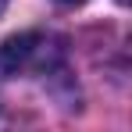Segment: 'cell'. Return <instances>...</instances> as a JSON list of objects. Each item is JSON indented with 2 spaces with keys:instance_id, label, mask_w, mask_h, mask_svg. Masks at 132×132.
<instances>
[{
  "instance_id": "obj_3",
  "label": "cell",
  "mask_w": 132,
  "mask_h": 132,
  "mask_svg": "<svg viewBox=\"0 0 132 132\" xmlns=\"http://www.w3.org/2000/svg\"><path fill=\"white\" fill-rule=\"evenodd\" d=\"M4 7H7V0H0V11H4Z\"/></svg>"
},
{
  "instance_id": "obj_4",
  "label": "cell",
  "mask_w": 132,
  "mask_h": 132,
  "mask_svg": "<svg viewBox=\"0 0 132 132\" xmlns=\"http://www.w3.org/2000/svg\"><path fill=\"white\" fill-rule=\"evenodd\" d=\"M118 4H129V0H118Z\"/></svg>"
},
{
  "instance_id": "obj_2",
  "label": "cell",
  "mask_w": 132,
  "mask_h": 132,
  "mask_svg": "<svg viewBox=\"0 0 132 132\" xmlns=\"http://www.w3.org/2000/svg\"><path fill=\"white\" fill-rule=\"evenodd\" d=\"M61 4H82V0H61Z\"/></svg>"
},
{
  "instance_id": "obj_1",
  "label": "cell",
  "mask_w": 132,
  "mask_h": 132,
  "mask_svg": "<svg viewBox=\"0 0 132 132\" xmlns=\"http://www.w3.org/2000/svg\"><path fill=\"white\" fill-rule=\"evenodd\" d=\"M61 61V43L43 32H25L0 46V68L7 75H29V71H46Z\"/></svg>"
}]
</instances>
